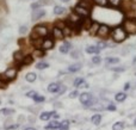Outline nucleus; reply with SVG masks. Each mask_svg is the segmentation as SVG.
Returning <instances> with one entry per match:
<instances>
[{
  "label": "nucleus",
  "mask_w": 136,
  "mask_h": 130,
  "mask_svg": "<svg viewBox=\"0 0 136 130\" xmlns=\"http://www.w3.org/2000/svg\"><path fill=\"white\" fill-rule=\"evenodd\" d=\"M111 36H112V40L117 43H121L127 38V32L122 26L115 27L112 31H111Z\"/></svg>",
  "instance_id": "f257e3e1"
},
{
  "label": "nucleus",
  "mask_w": 136,
  "mask_h": 130,
  "mask_svg": "<svg viewBox=\"0 0 136 130\" xmlns=\"http://www.w3.org/2000/svg\"><path fill=\"white\" fill-rule=\"evenodd\" d=\"M123 29L125 30L127 34L130 35H136V22L135 21H125L123 23Z\"/></svg>",
  "instance_id": "f03ea898"
},
{
  "label": "nucleus",
  "mask_w": 136,
  "mask_h": 130,
  "mask_svg": "<svg viewBox=\"0 0 136 130\" xmlns=\"http://www.w3.org/2000/svg\"><path fill=\"white\" fill-rule=\"evenodd\" d=\"M79 100H80V103L82 105H85V106H91L92 104H93V98L92 96L87 93V92H84L81 93L80 96H79Z\"/></svg>",
  "instance_id": "7ed1b4c3"
},
{
  "label": "nucleus",
  "mask_w": 136,
  "mask_h": 130,
  "mask_svg": "<svg viewBox=\"0 0 136 130\" xmlns=\"http://www.w3.org/2000/svg\"><path fill=\"white\" fill-rule=\"evenodd\" d=\"M48 35V30L45 26H43V25H37V26L34 27V35H32V38L34 37H45Z\"/></svg>",
  "instance_id": "20e7f679"
},
{
  "label": "nucleus",
  "mask_w": 136,
  "mask_h": 130,
  "mask_svg": "<svg viewBox=\"0 0 136 130\" xmlns=\"http://www.w3.org/2000/svg\"><path fill=\"white\" fill-rule=\"evenodd\" d=\"M111 32V30H110V27L108 25H105V24H102V25H99L98 27V31H97V35L99 36V37H102V38H105V37H108Z\"/></svg>",
  "instance_id": "39448f33"
},
{
  "label": "nucleus",
  "mask_w": 136,
  "mask_h": 130,
  "mask_svg": "<svg viewBox=\"0 0 136 130\" xmlns=\"http://www.w3.org/2000/svg\"><path fill=\"white\" fill-rule=\"evenodd\" d=\"M74 12L78 16H80V17H89V10L87 8H85V7L80 6V5H78V6H75L74 8Z\"/></svg>",
  "instance_id": "423d86ee"
},
{
  "label": "nucleus",
  "mask_w": 136,
  "mask_h": 130,
  "mask_svg": "<svg viewBox=\"0 0 136 130\" xmlns=\"http://www.w3.org/2000/svg\"><path fill=\"white\" fill-rule=\"evenodd\" d=\"M60 89H61V85L59 82H51L48 86V91L50 93H60Z\"/></svg>",
  "instance_id": "0eeeda50"
},
{
  "label": "nucleus",
  "mask_w": 136,
  "mask_h": 130,
  "mask_svg": "<svg viewBox=\"0 0 136 130\" xmlns=\"http://www.w3.org/2000/svg\"><path fill=\"white\" fill-rule=\"evenodd\" d=\"M53 47H54V41L51 38H47V40H44V41L42 42L41 48L43 50H49V49H51Z\"/></svg>",
  "instance_id": "6e6552de"
},
{
  "label": "nucleus",
  "mask_w": 136,
  "mask_h": 130,
  "mask_svg": "<svg viewBox=\"0 0 136 130\" xmlns=\"http://www.w3.org/2000/svg\"><path fill=\"white\" fill-rule=\"evenodd\" d=\"M53 36H54L55 38H57V40H62V38L65 37V32H63L62 29L55 26L54 29H53Z\"/></svg>",
  "instance_id": "1a4fd4ad"
},
{
  "label": "nucleus",
  "mask_w": 136,
  "mask_h": 130,
  "mask_svg": "<svg viewBox=\"0 0 136 130\" xmlns=\"http://www.w3.org/2000/svg\"><path fill=\"white\" fill-rule=\"evenodd\" d=\"M54 0H40V1H37V2H35V4H32L31 5V7L32 8H35V10H37L38 7L43 6V5H49V4H51Z\"/></svg>",
  "instance_id": "9d476101"
},
{
  "label": "nucleus",
  "mask_w": 136,
  "mask_h": 130,
  "mask_svg": "<svg viewBox=\"0 0 136 130\" xmlns=\"http://www.w3.org/2000/svg\"><path fill=\"white\" fill-rule=\"evenodd\" d=\"M45 16V11L44 10H35L34 14H32V21H38L40 18Z\"/></svg>",
  "instance_id": "9b49d317"
},
{
  "label": "nucleus",
  "mask_w": 136,
  "mask_h": 130,
  "mask_svg": "<svg viewBox=\"0 0 136 130\" xmlns=\"http://www.w3.org/2000/svg\"><path fill=\"white\" fill-rule=\"evenodd\" d=\"M86 53H87V54L98 55L99 53H100V49L98 48L97 45H89V47H86Z\"/></svg>",
  "instance_id": "f8f14e48"
},
{
  "label": "nucleus",
  "mask_w": 136,
  "mask_h": 130,
  "mask_svg": "<svg viewBox=\"0 0 136 130\" xmlns=\"http://www.w3.org/2000/svg\"><path fill=\"white\" fill-rule=\"evenodd\" d=\"M16 75H17V70L14 68H10L5 72V76H6L7 79H14Z\"/></svg>",
  "instance_id": "ddd939ff"
},
{
  "label": "nucleus",
  "mask_w": 136,
  "mask_h": 130,
  "mask_svg": "<svg viewBox=\"0 0 136 130\" xmlns=\"http://www.w3.org/2000/svg\"><path fill=\"white\" fill-rule=\"evenodd\" d=\"M47 130H55V129H60V123L57 121H51L50 123L48 124L47 127Z\"/></svg>",
  "instance_id": "4468645a"
},
{
  "label": "nucleus",
  "mask_w": 136,
  "mask_h": 130,
  "mask_svg": "<svg viewBox=\"0 0 136 130\" xmlns=\"http://www.w3.org/2000/svg\"><path fill=\"white\" fill-rule=\"evenodd\" d=\"M80 69H81V63H73V65H70V66L68 67V72L75 73V72H78V70H80Z\"/></svg>",
  "instance_id": "2eb2a0df"
},
{
  "label": "nucleus",
  "mask_w": 136,
  "mask_h": 130,
  "mask_svg": "<svg viewBox=\"0 0 136 130\" xmlns=\"http://www.w3.org/2000/svg\"><path fill=\"white\" fill-rule=\"evenodd\" d=\"M115 99H116V102L122 103V102H124V100L127 99V94H125L124 92H119V93H117L115 96Z\"/></svg>",
  "instance_id": "dca6fc26"
},
{
  "label": "nucleus",
  "mask_w": 136,
  "mask_h": 130,
  "mask_svg": "<svg viewBox=\"0 0 136 130\" xmlns=\"http://www.w3.org/2000/svg\"><path fill=\"white\" fill-rule=\"evenodd\" d=\"M69 49H70V44L69 43H63L61 47H60V53H62V54H68L69 53Z\"/></svg>",
  "instance_id": "f3484780"
},
{
  "label": "nucleus",
  "mask_w": 136,
  "mask_h": 130,
  "mask_svg": "<svg viewBox=\"0 0 136 130\" xmlns=\"http://www.w3.org/2000/svg\"><path fill=\"white\" fill-rule=\"evenodd\" d=\"M91 121H92V123L94 124V125H99L100 122H102V116H100V115H98V113H95V115L92 116Z\"/></svg>",
  "instance_id": "a211bd4d"
},
{
  "label": "nucleus",
  "mask_w": 136,
  "mask_h": 130,
  "mask_svg": "<svg viewBox=\"0 0 136 130\" xmlns=\"http://www.w3.org/2000/svg\"><path fill=\"white\" fill-rule=\"evenodd\" d=\"M53 113H54V112H43V113H41L40 118H41L42 121H49V119L53 117Z\"/></svg>",
  "instance_id": "6ab92c4d"
},
{
  "label": "nucleus",
  "mask_w": 136,
  "mask_h": 130,
  "mask_svg": "<svg viewBox=\"0 0 136 130\" xmlns=\"http://www.w3.org/2000/svg\"><path fill=\"white\" fill-rule=\"evenodd\" d=\"M32 61H34V57L31 56V55H27V56H24V59H23V61H22V63L23 65H31L32 63Z\"/></svg>",
  "instance_id": "aec40b11"
},
{
  "label": "nucleus",
  "mask_w": 136,
  "mask_h": 130,
  "mask_svg": "<svg viewBox=\"0 0 136 130\" xmlns=\"http://www.w3.org/2000/svg\"><path fill=\"white\" fill-rule=\"evenodd\" d=\"M69 129V121L65 119L60 123V130H68Z\"/></svg>",
  "instance_id": "412c9836"
},
{
  "label": "nucleus",
  "mask_w": 136,
  "mask_h": 130,
  "mask_svg": "<svg viewBox=\"0 0 136 130\" xmlns=\"http://www.w3.org/2000/svg\"><path fill=\"white\" fill-rule=\"evenodd\" d=\"M66 12V8L62 6H55L54 7V13L55 14H63Z\"/></svg>",
  "instance_id": "4be33fe9"
},
{
  "label": "nucleus",
  "mask_w": 136,
  "mask_h": 130,
  "mask_svg": "<svg viewBox=\"0 0 136 130\" xmlns=\"http://www.w3.org/2000/svg\"><path fill=\"white\" fill-rule=\"evenodd\" d=\"M124 129V123L123 122H117L112 125V130H123Z\"/></svg>",
  "instance_id": "5701e85b"
},
{
  "label": "nucleus",
  "mask_w": 136,
  "mask_h": 130,
  "mask_svg": "<svg viewBox=\"0 0 136 130\" xmlns=\"http://www.w3.org/2000/svg\"><path fill=\"white\" fill-rule=\"evenodd\" d=\"M119 62V59L118 57H108L106 59V63L108 65H116Z\"/></svg>",
  "instance_id": "b1692460"
},
{
  "label": "nucleus",
  "mask_w": 136,
  "mask_h": 130,
  "mask_svg": "<svg viewBox=\"0 0 136 130\" xmlns=\"http://www.w3.org/2000/svg\"><path fill=\"white\" fill-rule=\"evenodd\" d=\"M36 79H37V75L35 73H27L26 74V80L29 82H34Z\"/></svg>",
  "instance_id": "393cba45"
},
{
  "label": "nucleus",
  "mask_w": 136,
  "mask_h": 130,
  "mask_svg": "<svg viewBox=\"0 0 136 130\" xmlns=\"http://www.w3.org/2000/svg\"><path fill=\"white\" fill-rule=\"evenodd\" d=\"M13 57L16 59V61H23V59H24V56L21 51H16L13 54Z\"/></svg>",
  "instance_id": "a878e982"
},
{
  "label": "nucleus",
  "mask_w": 136,
  "mask_h": 130,
  "mask_svg": "<svg viewBox=\"0 0 136 130\" xmlns=\"http://www.w3.org/2000/svg\"><path fill=\"white\" fill-rule=\"evenodd\" d=\"M84 82H85V80H84L82 78H76L74 80V86L75 87H80Z\"/></svg>",
  "instance_id": "bb28decb"
},
{
  "label": "nucleus",
  "mask_w": 136,
  "mask_h": 130,
  "mask_svg": "<svg viewBox=\"0 0 136 130\" xmlns=\"http://www.w3.org/2000/svg\"><path fill=\"white\" fill-rule=\"evenodd\" d=\"M48 67H49V65L47 62H38L36 65V68L37 69H44V68H48Z\"/></svg>",
  "instance_id": "cd10ccee"
},
{
  "label": "nucleus",
  "mask_w": 136,
  "mask_h": 130,
  "mask_svg": "<svg viewBox=\"0 0 136 130\" xmlns=\"http://www.w3.org/2000/svg\"><path fill=\"white\" fill-rule=\"evenodd\" d=\"M32 99L35 100V103H43V102L45 100V98H44V97H43V96H38V94H37V96H35Z\"/></svg>",
  "instance_id": "c85d7f7f"
},
{
  "label": "nucleus",
  "mask_w": 136,
  "mask_h": 130,
  "mask_svg": "<svg viewBox=\"0 0 136 130\" xmlns=\"http://www.w3.org/2000/svg\"><path fill=\"white\" fill-rule=\"evenodd\" d=\"M1 113L2 115H12V113H14V110L12 109H1Z\"/></svg>",
  "instance_id": "c756f323"
},
{
  "label": "nucleus",
  "mask_w": 136,
  "mask_h": 130,
  "mask_svg": "<svg viewBox=\"0 0 136 130\" xmlns=\"http://www.w3.org/2000/svg\"><path fill=\"white\" fill-rule=\"evenodd\" d=\"M121 1L122 0H108V2H109L111 6H118L121 4Z\"/></svg>",
  "instance_id": "7c9ffc66"
},
{
  "label": "nucleus",
  "mask_w": 136,
  "mask_h": 130,
  "mask_svg": "<svg viewBox=\"0 0 136 130\" xmlns=\"http://www.w3.org/2000/svg\"><path fill=\"white\" fill-rule=\"evenodd\" d=\"M93 1L99 6H105L108 4V0H93Z\"/></svg>",
  "instance_id": "2f4dec72"
},
{
  "label": "nucleus",
  "mask_w": 136,
  "mask_h": 130,
  "mask_svg": "<svg viewBox=\"0 0 136 130\" xmlns=\"http://www.w3.org/2000/svg\"><path fill=\"white\" fill-rule=\"evenodd\" d=\"M100 61H102V59H100L99 56H94V57L92 59V62H93L94 65H99V63H100Z\"/></svg>",
  "instance_id": "473e14b6"
},
{
  "label": "nucleus",
  "mask_w": 136,
  "mask_h": 130,
  "mask_svg": "<svg viewBox=\"0 0 136 130\" xmlns=\"http://www.w3.org/2000/svg\"><path fill=\"white\" fill-rule=\"evenodd\" d=\"M106 45H108V44H106L105 42H99V43L97 44V47H98L99 49H104V48H106Z\"/></svg>",
  "instance_id": "72a5a7b5"
},
{
  "label": "nucleus",
  "mask_w": 136,
  "mask_h": 130,
  "mask_svg": "<svg viewBox=\"0 0 136 130\" xmlns=\"http://www.w3.org/2000/svg\"><path fill=\"white\" fill-rule=\"evenodd\" d=\"M26 96L27 97H32V98H34L35 96H37V93H36L35 91H30V92H27L26 93Z\"/></svg>",
  "instance_id": "f704fd0d"
},
{
  "label": "nucleus",
  "mask_w": 136,
  "mask_h": 130,
  "mask_svg": "<svg viewBox=\"0 0 136 130\" xmlns=\"http://www.w3.org/2000/svg\"><path fill=\"white\" fill-rule=\"evenodd\" d=\"M78 94H79V93H78V91H73L72 93H69V98H75Z\"/></svg>",
  "instance_id": "c9c22d12"
},
{
  "label": "nucleus",
  "mask_w": 136,
  "mask_h": 130,
  "mask_svg": "<svg viewBox=\"0 0 136 130\" xmlns=\"http://www.w3.org/2000/svg\"><path fill=\"white\" fill-rule=\"evenodd\" d=\"M106 109L109 110V111H116V106H115V105H112V104H110Z\"/></svg>",
  "instance_id": "e433bc0d"
},
{
  "label": "nucleus",
  "mask_w": 136,
  "mask_h": 130,
  "mask_svg": "<svg viewBox=\"0 0 136 130\" xmlns=\"http://www.w3.org/2000/svg\"><path fill=\"white\" fill-rule=\"evenodd\" d=\"M4 87H6V84L2 81V80H0V88H4Z\"/></svg>",
  "instance_id": "4c0bfd02"
},
{
  "label": "nucleus",
  "mask_w": 136,
  "mask_h": 130,
  "mask_svg": "<svg viewBox=\"0 0 136 130\" xmlns=\"http://www.w3.org/2000/svg\"><path fill=\"white\" fill-rule=\"evenodd\" d=\"M129 87H130V84H129V82H127V84L124 85V89L127 91V89H129Z\"/></svg>",
  "instance_id": "58836bf2"
},
{
  "label": "nucleus",
  "mask_w": 136,
  "mask_h": 130,
  "mask_svg": "<svg viewBox=\"0 0 136 130\" xmlns=\"http://www.w3.org/2000/svg\"><path fill=\"white\" fill-rule=\"evenodd\" d=\"M24 31H26V26H22L21 27V32H22V34H24Z\"/></svg>",
  "instance_id": "ea45409f"
},
{
  "label": "nucleus",
  "mask_w": 136,
  "mask_h": 130,
  "mask_svg": "<svg viewBox=\"0 0 136 130\" xmlns=\"http://www.w3.org/2000/svg\"><path fill=\"white\" fill-rule=\"evenodd\" d=\"M113 70H115V72H123L124 69H123V68H115Z\"/></svg>",
  "instance_id": "a19ab883"
},
{
  "label": "nucleus",
  "mask_w": 136,
  "mask_h": 130,
  "mask_svg": "<svg viewBox=\"0 0 136 130\" xmlns=\"http://www.w3.org/2000/svg\"><path fill=\"white\" fill-rule=\"evenodd\" d=\"M24 130H36V129H35V128H25Z\"/></svg>",
  "instance_id": "79ce46f5"
},
{
  "label": "nucleus",
  "mask_w": 136,
  "mask_h": 130,
  "mask_svg": "<svg viewBox=\"0 0 136 130\" xmlns=\"http://www.w3.org/2000/svg\"><path fill=\"white\" fill-rule=\"evenodd\" d=\"M61 1H63V2H66V1H69V0H61Z\"/></svg>",
  "instance_id": "37998d69"
},
{
  "label": "nucleus",
  "mask_w": 136,
  "mask_h": 130,
  "mask_svg": "<svg viewBox=\"0 0 136 130\" xmlns=\"http://www.w3.org/2000/svg\"><path fill=\"white\" fill-rule=\"evenodd\" d=\"M134 124H135V125H136V121H135V122H134Z\"/></svg>",
  "instance_id": "c03bdc74"
}]
</instances>
